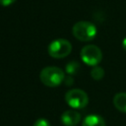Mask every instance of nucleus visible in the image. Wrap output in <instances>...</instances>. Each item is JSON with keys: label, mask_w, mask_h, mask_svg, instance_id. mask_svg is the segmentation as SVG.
<instances>
[{"label": "nucleus", "mask_w": 126, "mask_h": 126, "mask_svg": "<svg viewBox=\"0 0 126 126\" xmlns=\"http://www.w3.org/2000/svg\"><path fill=\"white\" fill-rule=\"evenodd\" d=\"M39 79L46 87H58L65 80V75L62 69L55 66H48L40 71Z\"/></svg>", "instance_id": "1"}, {"label": "nucleus", "mask_w": 126, "mask_h": 126, "mask_svg": "<svg viewBox=\"0 0 126 126\" xmlns=\"http://www.w3.org/2000/svg\"><path fill=\"white\" fill-rule=\"evenodd\" d=\"M73 35L81 41H90L96 35V27L87 21L77 22L72 28Z\"/></svg>", "instance_id": "2"}, {"label": "nucleus", "mask_w": 126, "mask_h": 126, "mask_svg": "<svg viewBox=\"0 0 126 126\" xmlns=\"http://www.w3.org/2000/svg\"><path fill=\"white\" fill-rule=\"evenodd\" d=\"M48 54L52 58L60 59L68 56L72 51V45L70 41L64 38H57L50 42L48 45Z\"/></svg>", "instance_id": "3"}, {"label": "nucleus", "mask_w": 126, "mask_h": 126, "mask_svg": "<svg viewBox=\"0 0 126 126\" xmlns=\"http://www.w3.org/2000/svg\"><path fill=\"white\" fill-rule=\"evenodd\" d=\"M65 100L67 104L74 108L80 109L84 108L89 102V96L86 92L80 89H71L65 94Z\"/></svg>", "instance_id": "4"}, {"label": "nucleus", "mask_w": 126, "mask_h": 126, "mask_svg": "<svg viewBox=\"0 0 126 126\" xmlns=\"http://www.w3.org/2000/svg\"><path fill=\"white\" fill-rule=\"evenodd\" d=\"M81 59L89 66H97V64L102 59L101 50L94 44L86 45L81 50Z\"/></svg>", "instance_id": "5"}, {"label": "nucleus", "mask_w": 126, "mask_h": 126, "mask_svg": "<svg viewBox=\"0 0 126 126\" xmlns=\"http://www.w3.org/2000/svg\"><path fill=\"white\" fill-rule=\"evenodd\" d=\"M81 120V114L74 110L69 109L62 113L61 115V122L65 126H76Z\"/></svg>", "instance_id": "6"}, {"label": "nucleus", "mask_w": 126, "mask_h": 126, "mask_svg": "<svg viewBox=\"0 0 126 126\" xmlns=\"http://www.w3.org/2000/svg\"><path fill=\"white\" fill-rule=\"evenodd\" d=\"M82 126H106L104 119L97 114H90L85 117Z\"/></svg>", "instance_id": "7"}, {"label": "nucleus", "mask_w": 126, "mask_h": 126, "mask_svg": "<svg viewBox=\"0 0 126 126\" xmlns=\"http://www.w3.org/2000/svg\"><path fill=\"white\" fill-rule=\"evenodd\" d=\"M114 106L121 112L126 113V93H118L113 97Z\"/></svg>", "instance_id": "8"}, {"label": "nucleus", "mask_w": 126, "mask_h": 126, "mask_svg": "<svg viewBox=\"0 0 126 126\" xmlns=\"http://www.w3.org/2000/svg\"><path fill=\"white\" fill-rule=\"evenodd\" d=\"M91 76H92V78H93L94 80L99 81V80H101V79L103 78V76H104V70H103L101 67H99V66H94V67L92 69V71H91Z\"/></svg>", "instance_id": "9"}, {"label": "nucleus", "mask_w": 126, "mask_h": 126, "mask_svg": "<svg viewBox=\"0 0 126 126\" xmlns=\"http://www.w3.org/2000/svg\"><path fill=\"white\" fill-rule=\"evenodd\" d=\"M65 70L69 75H74L80 70V64L76 61H71L66 65Z\"/></svg>", "instance_id": "10"}, {"label": "nucleus", "mask_w": 126, "mask_h": 126, "mask_svg": "<svg viewBox=\"0 0 126 126\" xmlns=\"http://www.w3.org/2000/svg\"><path fill=\"white\" fill-rule=\"evenodd\" d=\"M33 126H50V124H49V122L46 119H44V118H38L34 122Z\"/></svg>", "instance_id": "11"}, {"label": "nucleus", "mask_w": 126, "mask_h": 126, "mask_svg": "<svg viewBox=\"0 0 126 126\" xmlns=\"http://www.w3.org/2000/svg\"><path fill=\"white\" fill-rule=\"evenodd\" d=\"M16 0H0V4L2 6H9L11 4H13Z\"/></svg>", "instance_id": "12"}, {"label": "nucleus", "mask_w": 126, "mask_h": 126, "mask_svg": "<svg viewBox=\"0 0 126 126\" xmlns=\"http://www.w3.org/2000/svg\"><path fill=\"white\" fill-rule=\"evenodd\" d=\"M64 83H65L67 86H71V85H73V83H74V80H73V78H72L71 76H69V77L65 78V80H64Z\"/></svg>", "instance_id": "13"}, {"label": "nucleus", "mask_w": 126, "mask_h": 126, "mask_svg": "<svg viewBox=\"0 0 126 126\" xmlns=\"http://www.w3.org/2000/svg\"><path fill=\"white\" fill-rule=\"evenodd\" d=\"M122 47L124 48V50H126V37H124V39L122 40Z\"/></svg>", "instance_id": "14"}]
</instances>
